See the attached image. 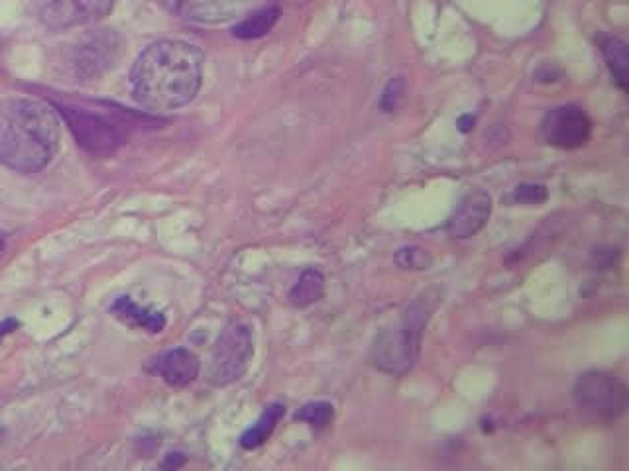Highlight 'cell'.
Wrapping results in <instances>:
<instances>
[{
	"instance_id": "1",
	"label": "cell",
	"mask_w": 629,
	"mask_h": 471,
	"mask_svg": "<svg viewBox=\"0 0 629 471\" xmlns=\"http://www.w3.org/2000/svg\"><path fill=\"white\" fill-rule=\"evenodd\" d=\"M203 83V54L183 40H160L138 55L130 87L148 113H171L198 97Z\"/></svg>"
},
{
	"instance_id": "2",
	"label": "cell",
	"mask_w": 629,
	"mask_h": 471,
	"mask_svg": "<svg viewBox=\"0 0 629 471\" xmlns=\"http://www.w3.org/2000/svg\"><path fill=\"white\" fill-rule=\"evenodd\" d=\"M60 148V120L44 100L0 98V165L17 173H38Z\"/></svg>"
},
{
	"instance_id": "3",
	"label": "cell",
	"mask_w": 629,
	"mask_h": 471,
	"mask_svg": "<svg viewBox=\"0 0 629 471\" xmlns=\"http://www.w3.org/2000/svg\"><path fill=\"white\" fill-rule=\"evenodd\" d=\"M57 113L65 118L83 150L97 158H107L125 146L138 122V115H128L113 105L95 100H55Z\"/></svg>"
},
{
	"instance_id": "4",
	"label": "cell",
	"mask_w": 629,
	"mask_h": 471,
	"mask_svg": "<svg viewBox=\"0 0 629 471\" xmlns=\"http://www.w3.org/2000/svg\"><path fill=\"white\" fill-rule=\"evenodd\" d=\"M429 317L431 307L427 302H414L394 327L377 334L372 357L380 372L399 377L414 370L422 354L423 330Z\"/></svg>"
},
{
	"instance_id": "5",
	"label": "cell",
	"mask_w": 629,
	"mask_h": 471,
	"mask_svg": "<svg viewBox=\"0 0 629 471\" xmlns=\"http://www.w3.org/2000/svg\"><path fill=\"white\" fill-rule=\"evenodd\" d=\"M576 409L593 425H611L626 413L628 387L610 372H586L575 385Z\"/></svg>"
},
{
	"instance_id": "6",
	"label": "cell",
	"mask_w": 629,
	"mask_h": 471,
	"mask_svg": "<svg viewBox=\"0 0 629 471\" xmlns=\"http://www.w3.org/2000/svg\"><path fill=\"white\" fill-rule=\"evenodd\" d=\"M254 356L252 332L244 322L233 321L226 324L215 342L211 362H209V382L215 387H226L238 382Z\"/></svg>"
},
{
	"instance_id": "7",
	"label": "cell",
	"mask_w": 629,
	"mask_h": 471,
	"mask_svg": "<svg viewBox=\"0 0 629 471\" xmlns=\"http://www.w3.org/2000/svg\"><path fill=\"white\" fill-rule=\"evenodd\" d=\"M122 50V38L115 30H95L72 45L67 63L77 79H99L117 65Z\"/></svg>"
},
{
	"instance_id": "8",
	"label": "cell",
	"mask_w": 629,
	"mask_h": 471,
	"mask_svg": "<svg viewBox=\"0 0 629 471\" xmlns=\"http://www.w3.org/2000/svg\"><path fill=\"white\" fill-rule=\"evenodd\" d=\"M541 133L555 148L576 150L590 140L593 122L583 108L565 105L548 110L541 122Z\"/></svg>"
},
{
	"instance_id": "9",
	"label": "cell",
	"mask_w": 629,
	"mask_h": 471,
	"mask_svg": "<svg viewBox=\"0 0 629 471\" xmlns=\"http://www.w3.org/2000/svg\"><path fill=\"white\" fill-rule=\"evenodd\" d=\"M115 9V0H50L42 22L54 32L97 24Z\"/></svg>"
},
{
	"instance_id": "10",
	"label": "cell",
	"mask_w": 629,
	"mask_h": 471,
	"mask_svg": "<svg viewBox=\"0 0 629 471\" xmlns=\"http://www.w3.org/2000/svg\"><path fill=\"white\" fill-rule=\"evenodd\" d=\"M492 214V199L484 191H472L462 196L455 213L450 214L447 231L457 240H468L484 228Z\"/></svg>"
},
{
	"instance_id": "11",
	"label": "cell",
	"mask_w": 629,
	"mask_h": 471,
	"mask_svg": "<svg viewBox=\"0 0 629 471\" xmlns=\"http://www.w3.org/2000/svg\"><path fill=\"white\" fill-rule=\"evenodd\" d=\"M252 0H180V17L198 24H221L244 14Z\"/></svg>"
},
{
	"instance_id": "12",
	"label": "cell",
	"mask_w": 629,
	"mask_h": 471,
	"mask_svg": "<svg viewBox=\"0 0 629 471\" xmlns=\"http://www.w3.org/2000/svg\"><path fill=\"white\" fill-rule=\"evenodd\" d=\"M201 362L199 357L189 352L185 347H175L168 354H163L162 360L158 362V372L163 377V382L171 387H188L198 379Z\"/></svg>"
},
{
	"instance_id": "13",
	"label": "cell",
	"mask_w": 629,
	"mask_h": 471,
	"mask_svg": "<svg viewBox=\"0 0 629 471\" xmlns=\"http://www.w3.org/2000/svg\"><path fill=\"white\" fill-rule=\"evenodd\" d=\"M113 314L118 317L125 324H128V327L148 330V332H153V334L162 332L163 327H166V317H163L162 312L142 309L130 297L117 299V302L113 304Z\"/></svg>"
},
{
	"instance_id": "14",
	"label": "cell",
	"mask_w": 629,
	"mask_h": 471,
	"mask_svg": "<svg viewBox=\"0 0 629 471\" xmlns=\"http://www.w3.org/2000/svg\"><path fill=\"white\" fill-rule=\"evenodd\" d=\"M604 60L610 67L614 81L621 90L628 89L629 52L628 44L616 36H604L600 40Z\"/></svg>"
},
{
	"instance_id": "15",
	"label": "cell",
	"mask_w": 629,
	"mask_h": 471,
	"mask_svg": "<svg viewBox=\"0 0 629 471\" xmlns=\"http://www.w3.org/2000/svg\"><path fill=\"white\" fill-rule=\"evenodd\" d=\"M324 295V277L319 269H306L297 279L294 289L289 291V302L297 309H306L317 301H321Z\"/></svg>"
},
{
	"instance_id": "16",
	"label": "cell",
	"mask_w": 629,
	"mask_h": 471,
	"mask_svg": "<svg viewBox=\"0 0 629 471\" xmlns=\"http://www.w3.org/2000/svg\"><path fill=\"white\" fill-rule=\"evenodd\" d=\"M284 415H286V409L279 403L270 405L268 409L264 410L262 417L256 420V425L248 428L244 432L243 438H241V446H243L244 450H254V448L264 445L270 438L271 432L276 430Z\"/></svg>"
},
{
	"instance_id": "17",
	"label": "cell",
	"mask_w": 629,
	"mask_h": 471,
	"mask_svg": "<svg viewBox=\"0 0 629 471\" xmlns=\"http://www.w3.org/2000/svg\"><path fill=\"white\" fill-rule=\"evenodd\" d=\"M278 7H268V9L256 10L250 17L234 26V36L241 40H256V38L266 36L271 32V28L278 24L279 20Z\"/></svg>"
},
{
	"instance_id": "18",
	"label": "cell",
	"mask_w": 629,
	"mask_h": 471,
	"mask_svg": "<svg viewBox=\"0 0 629 471\" xmlns=\"http://www.w3.org/2000/svg\"><path fill=\"white\" fill-rule=\"evenodd\" d=\"M333 405L331 403H309L306 407H301V410L297 413V420H303L307 425L311 427L323 428L333 420Z\"/></svg>"
},
{
	"instance_id": "19",
	"label": "cell",
	"mask_w": 629,
	"mask_h": 471,
	"mask_svg": "<svg viewBox=\"0 0 629 471\" xmlns=\"http://www.w3.org/2000/svg\"><path fill=\"white\" fill-rule=\"evenodd\" d=\"M396 264L402 269L422 271V269H427V267L431 266L433 259L429 256V251L423 249L422 246H407V248H402L397 251Z\"/></svg>"
},
{
	"instance_id": "20",
	"label": "cell",
	"mask_w": 629,
	"mask_h": 471,
	"mask_svg": "<svg viewBox=\"0 0 629 471\" xmlns=\"http://www.w3.org/2000/svg\"><path fill=\"white\" fill-rule=\"evenodd\" d=\"M547 188L537 183H523L512 191V199L515 205L540 206L547 201Z\"/></svg>"
},
{
	"instance_id": "21",
	"label": "cell",
	"mask_w": 629,
	"mask_h": 471,
	"mask_svg": "<svg viewBox=\"0 0 629 471\" xmlns=\"http://www.w3.org/2000/svg\"><path fill=\"white\" fill-rule=\"evenodd\" d=\"M405 97V81L404 77H394L390 79L384 90H382V97H380V108L384 113H396L402 100Z\"/></svg>"
},
{
	"instance_id": "22",
	"label": "cell",
	"mask_w": 629,
	"mask_h": 471,
	"mask_svg": "<svg viewBox=\"0 0 629 471\" xmlns=\"http://www.w3.org/2000/svg\"><path fill=\"white\" fill-rule=\"evenodd\" d=\"M17 329H19V321H17V319H7V321L0 322V342H2V339H7L9 334H12Z\"/></svg>"
},
{
	"instance_id": "23",
	"label": "cell",
	"mask_w": 629,
	"mask_h": 471,
	"mask_svg": "<svg viewBox=\"0 0 629 471\" xmlns=\"http://www.w3.org/2000/svg\"><path fill=\"white\" fill-rule=\"evenodd\" d=\"M2 251H4V242L0 238V256H2Z\"/></svg>"
}]
</instances>
